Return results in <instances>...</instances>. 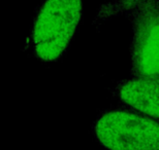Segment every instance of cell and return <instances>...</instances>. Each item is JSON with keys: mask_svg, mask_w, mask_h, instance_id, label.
Wrapping results in <instances>:
<instances>
[{"mask_svg": "<svg viewBox=\"0 0 159 150\" xmlns=\"http://www.w3.org/2000/svg\"><path fill=\"white\" fill-rule=\"evenodd\" d=\"M82 0H46L33 25L31 44L39 59L52 62L65 53L81 20Z\"/></svg>", "mask_w": 159, "mask_h": 150, "instance_id": "obj_1", "label": "cell"}, {"mask_svg": "<svg viewBox=\"0 0 159 150\" xmlns=\"http://www.w3.org/2000/svg\"><path fill=\"white\" fill-rule=\"evenodd\" d=\"M93 133L109 150H159L157 120L129 109L104 111L95 120Z\"/></svg>", "mask_w": 159, "mask_h": 150, "instance_id": "obj_2", "label": "cell"}, {"mask_svg": "<svg viewBox=\"0 0 159 150\" xmlns=\"http://www.w3.org/2000/svg\"><path fill=\"white\" fill-rule=\"evenodd\" d=\"M133 27L131 71L135 77L158 78L159 1L121 0Z\"/></svg>", "mask_w": 159, "mask_h": 150, "instance_id": "obj_3", "label": "cell"}, {"mask_svg": "<svg viewBox=\"0 0 159 150\" xmlns=\"http://www.w3.org/2000/svg\"><path fill=\"white\" fill-rule=\"evenodd\" d=\"M123 103L153 119L159 115V81L158 78L135 77L123 80L115 88Z\"/></svg>", "mask_w": 159, "mask_h": 150, "instance_id": "obj_4", "label": "cell"}]
</instances>
